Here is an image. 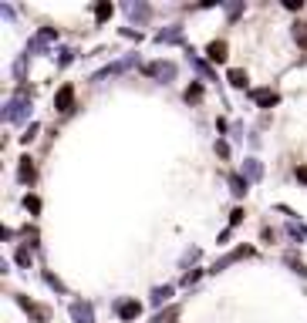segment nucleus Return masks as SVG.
<instances>
[{"label": "nucleus", "mask_w": 307, "mask_h": 323, "mask_svg": "<svg viewBox=\"0 0 307 323\" xmlns=\"http://www.w3.org/2000/svg\"><path fill=\"white\" fill-rule=\"evenodd\" d=\"M54 105H58V111H71V105H75V88L65 84V88L58 91V101H54Z\"/></svg>", "instance_id": "nucleus-1"}, {"label": "nucleus", "mask_w": 307, "mask_h": 323, "mask_svg": "<svg viewBox=\"0 0 307 323\" xmlns=\"http://www.w3.org/2000/svg\"><path fill=\"white\" fill-rule=\"evenodd\" d=\"M145 74H159V77H172L176 67L172 64H145Z\"/></svg>", "instance_id": "nucleus-2"}, {"label": "nucleus", "mask_w": 307, "mask_h": 323, "mask_svg": "<svg viewBox=\"0 0 307 323\" xmlns=\"http://www.w3.org/2000/svg\"><path fill=\"white\" fill-rule=\"evenodd\" d=\"M118 317H122V320H132V317H139V303H135V300L122 303V307H118Z\"/></svg>", "instance_id": "nucleus-3"}, {"label": "nucleus", "mask_w": 307, "mask_h": 323, "mask_svg": "<svg viewBox=\"0 0 307 323\" xmlns=\"http://www.w3.org/2000/svg\"><path fill=\"white\" fill-rule=\"evenodd\" d=\"M253 98H257L263 108H274V105H277V94H274V91H253Z\"/></svg>", "instance_id": "nucleus-4"}, {"label": "nucleus", "mask_w": 307, "mask_h": 323, "mask_svg": "<svg viewBox=\"0 0 307 323\" xmlns=\"http://www.w3.org/2000/svg\"><path fill=\"white\" fill-rule=\"evenodd\" d=\"M210 58H213V61H223V58H226V44H223V41H213V44H210Z\"/></svg>", "instance_id": "nucleus-5"}, {"label": "nucleus", "mask_w": 307, "mask_h": 323, "mask_svg": "<svg viewBox=\"0 0 307 323\" xmlns=\"http://www.w3.org/2000/svg\"><path fill=\"white\" fill-rule=\"evenodd\" d=\"M20 179H24V182H34V165H31V158H20Z\"/></svg>", "instance_id": "nucleus-6"}, {"label": "nucleus", "mask_w": 307, "mask_h": 323, "mask_svg": "<svg viewBox=\"0 0 307 323\" xmlns=\"http://www.w3.org/2000/svg\"><path fill=\"white\" fill-rule=\"evenodd\" d=\"M294 37L301 47H307V24H294Z\"/></svg>", "instance_id": "nucleus-7"}, {"label": "nucleus", "mask_w": 307, "mask_h": 323, "mask_svg": "<svg viewBox=\"0 0 307 323\" xmlns=\"http://www.w3.org/2000/svg\"><path fill=\"white\" fill-rule=\"evenodd\" d=\"M230 81H233V84H236V88H243V84H246V71H240V67H233V71H230Z\"/></svg>", "instance_id": "nucleus-8"}, {"label": "nucleus", "mask_w": 307, "mask_h": 323, "mask_svg": "<svg viewBox=\"0 0 307 323\" xmlns=\"http://www.w3.org/2000/svg\"><path fill=\"white\" fill-rule=\"evenodd\" d=\"M199 98H203V88H199V84H193V88L186 91V101H199Z\"/></svg>", "instance_id": "nucleus-9"}, {"label": "nucleus", "mask_w": 307, "mask_h": 323, "mask_svg": "<svg viewBox=\"0 0 307 323\" xmlns=\"http://www.w3.org/2000/svg\"><path fill=\"white\" fill-rule=\"evenodd\" d=\"M95 14H98V20H105V17L112 14V3H98V7H95Z\"/></svg>", "instance_id": "nucleus-10"}, {"label": "nucleus", "mask_w": 307, "mask_h": 323, "mask_svg": "<svg viewBox=\"0 0 307 323\" xmlns=\"http://www.w3.org/2000/svg\"><path fill=\"white\" fill-rule=\"evenodd\" d=\"M75 313H78V320L91 323V310H88V307H75Z\"/></svg>", "instance_id": "nucleus-11"}, {"label": "nucleus", "mask_w": 307, "mask_h": 323, "mask_svg": "<svg viewBox=\"0 0 307 323\" xmlns=\"http://www.w3.org/2000/svg\"><path fill=\"white\" fill-rule=\"evenodd\" d=\"M169 296H172L169 286H165V290H155V303H162V300H169Z\"/></svg>", "instance_id": "nucleus-12"}, {"label": "nucleus", "mask_w": 307, "mask_h": 323, "mask_svg": "<svg viewBox=\"0 0 307 323\" xmlns=\"http://www.w3.org/2000/svg\"><path fill=\"white\" fill-rule=\"evenodd\" d=\"M17 262L27 266V262H31V253H27V249H17Z\"/></svg>", "instance_id": "nucleus-13"}, {"label": "nucleus", "mask_w": 307, "mask_h": 323, "mask_svg": "<svg viewBox=\"0 0 307 323\" xmlns=\"http://www.w3.org/2000/svg\"><path fill=\"white\" fill-rule=\"evenodd\" d=\"M297 179H301V182H307V169H297Z\"/></svg>", "instance_id": "nucleus-14"}]
</instances>
